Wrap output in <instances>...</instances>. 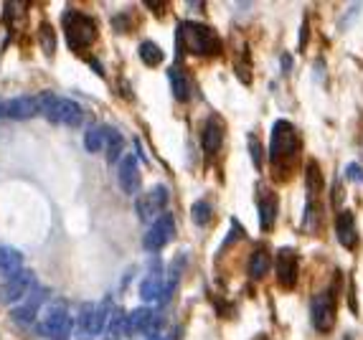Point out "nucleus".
Masks as SVG:
<instances>
[{
	"label": "nucleus",
	"mask_w": 363,
	"mask_h": 340,
	"mask_svg": "<svg viewBox=\"0 0 363 340\" xmlns=\"http://www.w3.org/2000/svg\"><path fill=\"white\" fill-rule=\"evenodd\" d=\"M297 150H300V137H297L292 122H275L270 137V163L279 175L290 173L292 163L297 158Z\"/></svg>",
	"instance_id": "nucleus-1"
},
{
	"label": "nucleus",
	"mask_w": 363,
	"mask_h": 340,
	"mask_svg": "<svg viewBox=\"0 0 363 340\" xmlns=\"http://www.w3.org/2000/svg\"><path fill=\"white\" fill-rule=\"evenodd\" d=\"M178 39L191 54H198V56L221 54V39H218L209 26H204V23L183 20L178 28Z\"/></svg>",
	"instance_id": "nucleus-2"
},
{
	"label": "nucleus",
	"mask_w": 363,
	"mask_h": 340,
	"mask_svg": "<svg viewBox=\"0 0 363 340\" xmlns=\"http://www.w3.org/2000/svg\"><path fill=\"white\" fill-rule=\"evenodd\" d=\"M64 34L72 48H86L97 39V23L79 11H69L64 13Z\"/></svg>",
	"instance_id": "nucleus-3"
},
{
	"label": "nucleus",
	"mask_w": 363,
	"mask_h": 340,
	"mask_svg": "<svg viewBox=\"0 0 363 340\" xmlns=\"http://www.w3.org/2000/svg\"><path fill=\"white\" fill-rule=\"evenodd\" d=\"M33 287H36V274L23 267L18 274L8 277L3 282V287H0V302L3 305H18V302H23L33 292Z\"/></svg>",
	"instance_id": "nucleus-4"
},
{
	"label": "nucleus",
	"mask_w": 363,
	"mask_h": 340,
	"mask_svg": "<svg viewBox=\"0 0 363 340\" xmlns=\"http://www.w3.org/2000/svg\"><path fill=\"white\" fill-rule=\"evenodd\" d=\"M310 318L317 333H330L336 325V294L320 292L310 300Z\"/></svg>",
	"instance_id": "nucleus-5"
},
{
	"label": "nucleus",
	"mask_w": 363,
	"mask_h": 340,
	"mask_svg": "<svg viewBox=\"0 0 363 340\" xmlns=\"http://www.w3.org/2000/svg\"><path fill=\"white\" fill-rule=\"evenodd\" d=\"M74 330L72 315L66 313V307H51L48 315L41 322V335H46L48 340H69Z\"/></svg>",
	"instance_id": "nucleus-6"
},
{
	"label": "nucleus",
	"mask_w": 363,
	"mask_h": 340,
	"mask_svg": "<svg viewBox=\"0 0 363 340\" xmlns=\"http://www.w3.org/2000/svg\"><path fill=\"white\" fill-rule=\"evenodd\" d=\"M46 297H48L46 287H33V292L28 294L26 300L18 302V305L11 310V320H13L15 325H31V322L36 320V315L41 313Z\"/></svg>",
	"instance_id": "nucleus-7"
},
{
	"label": "nucleus",
	"mask_w": 363,
	"mask_h": 340,
	"mask_svg": "<svg viewBox=\"0 0 363 340\" xmlns=\"http://www.w3.org/2000/svg\"><path fill=\"white\" fill-rule=\"evenodd\" d=\"M173 233H176V221H173V216L160 214L158 219L152 221V226L145 231V236H143V247H145L147 252H158V249H163L165 244L173 239Z\"/></svg>",
	"instance_id": "nucleus-8"
},
{
	"label": "nucleus",
	"mask_w": 363,
	"mask_h": 340,
	"mask_svg": "<svg viewBox=\"0 0 363 340\" xmlns=\"http://www.w3.org/2000/svg\"><path fill=\"white\" fill-rule=\"evenodd\" d=\"M39 114V97H13V100H6L0 102V117H6V120H31Z\"/></svg>",
	"instance_id": "nucleus-9"
},
{
	"label": "nucleus",
	"mask_w": 363,
	"mask_h": 340,
	"mask_svg": "<svg viewBox=\"0 0 363 340\" xmlns=\"http://www.w3.org/2000/svg\"><path fill=\"white\" fill-rule=\"evenodd\" d=\"M275 269H277V282L284 290H295L297 285V252L292 247H282L277 252V261H275Z\"/></svg>",
	"instance_id": "nucleus-10"
},
{
	"label": "nucleus",
	"mask_w": 363,
	"mask_h": 340,
	"mask_svg": "<svg viewBox=\"0 0 363 340\" xmlns=\"http://www.w3.org/2000/svg\"><path fill=\"white\" fill-rule=\"evenodd\" d=\"M168 203V188L165 186H155L150 193H145L138 200V216L140 221H152V216L160 214Z\"/></svg>",
	"instance_id": "nucleus-11"
},
{
	"label": "nucleus",
	"mask_w": 363,
	"mask_h": 340,
	"mask_svg": "<svg viewBox=\"0 0 363 340\" xmlns=\"http://www.w3.org/2000/svg\"><path fill=\"white\" fill-rule=\"evenodd\" d=\"M117 180H119V188H122V193L135 196L140 191V168H138V161H135L132 155H127L125 161L119 163Z\"/></svg>",
	"instance_id": "nucleus-12"
},
{
	"label": "nucleus",
	"mask_w": 363,
	"mask_h": 340,
	"mask_svg": "<svg viewBox=\"0 0 363 340\" xmlns=\"http://www.w3.org/2000/svg\"><path fill=\"white\" fill-rule=\"evenodd\" d=\"M336 233H338V241H341L345 249H356L358 229H356V219H353L350 211H341V214L336 216Z\"/></svg>",
	"instance_id": "nucleus-13"
},
{
	"label": "nucleus",
	"mask_w": 363,
	"mask_h": 340,
	"mask_svg": "<svg viewBox=\"0 0 363 340\" xmlns=\"http://www.w3.org/2000/svg\"><path fill=\"white\" fill-rule=\"evenodd\" d=\"M201 142H204V153L209 155V158H213V155L221 150V145H224V127L218 125V120L206 122L204 135H201Z\"/></svg>",
	"instance_id": "nucleus-14"
},
{
	"label": "nucleus",
	"mask_w": 363,
	"mask_h": 340,
	"mask_svg": "<svg viewBox=\"0 0 363 340\" xmlns=\"http://www.w3.org/2000/svg\"><path fill=\"white\" fill-rule=\"evenodd\" d=\"M81 122H84V109H81L74 100H64V97H59V114H56V125L79 127Z\"/></svg>",
	"instance_id": "nucleus-15"
},
{
	"label": "nucleus",
	"mask_w": 363,
	"mask_h": 340,
	"mask_svg": "<svg viewBox=\"0 0 363 340\" xmlns=\"http://www.w3.org/2000/svg\"><path fill=\"white\" fill-rule=\"evenodd\" d=\"M23 252H18L15 247H0V274L3 277H13L23 269Z\"/></svg>",
	"instance_id": "nucleus-16"
},
{
	"label": "nucleus",
	"mask_w": 363,
	"mask_h": 340,
	"mask_svg": "<svg viewBox=\"0 0 363 340\" xmlns=\"http://www.w3.org/2000/svg\"><path fill=\"white\" fill-rule=\"evenodd\" d=\"M275 219H277V196H275V191H267L259 200V226H262V231L275 229Z\"/></svg>",
	"instance_id": "nucleus-17"
},
{
	"label": "nucleus",
	"mask_w": 363,
	"mask_h": 340,
	"mask_svg": "<svg viewBox=\"0 0 363 340\" xmlns=\"http://www.w3.org/2000/svg\"><path fill=\"white\" fill-rule=\"evenodd\" d=\"M147 327H152V307H138L127 315V333H145Z\"/></svg>",
	"instance_id": "nucleus-18"
},
{
	"label": "nucleus",
	"mask_w": 363,
	"mask_h": 340,
	"mask_svg": "<svg viewBox=\"0 0 363 340\" xmlns=\"http://www.w3.org/2000/svg\"><path fill=\"white\" fill-rule=\"evenodd\" d=\"M125 150V140H122V135L112 127H105V155H107V163L114 165L119 161V155Z\"/></svg>",
	"instance_id": "nucleus-19"
},
{
	"label": "nucleus",
	"mask_w": 363,
	"mask_h": 340,
	"mask_svg": "<svg viewBox=\"0 0 363 340\" xmlns=\"http://www.w3.org/2000/svg\"><path fill=\"white\" fill-rule=\"evenodd\" d=\"M168 76H171V87H173V97L178 102H185L191 97V81L185 76V72L180 69H168Z\"/></svg>",
	"instance_id": "nucleus-20"
},
{
	"label": "nucleus",
	"mask_w": 363,
	"mask_h": 340,
	"mask_svg": "<svg viewBox=\"0 0 363 340\" xmlns=\"http://www.w3.org/2000/svg\"><path fill=\"white\" fill-rule=\"evenodd\" d=\"M305 186H308V196L310 198L308 200H317V196H320V191H323V173H320V168H317L315 161L308 163V173H305Z\"/></svg>",
	"instance_id": "nucleus-21"
},
{
	"label": "nucleus",
	"mask_w": 363,
	"mask_h": 340,
	"mask_svg": "<svg viewBox=\"0 0 363 340\" xmlns=\"http://www.w3.org/2000/svg\"><path fill=\"white\" fill-rule=\"evenodd\" d=\"M270 252L267 249H257V252L251 254L249 259V267H246V272H249L251 280H262L264 274H267V269H270Z\"/></svg>",
	"instance_id": "nucleus-22"
},
{
	"label": "nucleus",
	"mask_w": 363,
	"mask_h": 340,
	"mask_svg": "<svg viewBox=\"0 0 363 340\" xmlns=\"http://www.w3.org/2000/svg\"><path fill=\"white\" fill-rule=\"evenodd\" d=\"M160 292H163V277H160L158 272L147 274L145 280H143V285H140V297L145 302H152V300H158Z\"/></svg>",
	"instance_id": "nucleus-23"
},
{
	"label": "nucleus",
	"mask_w": 363,
	"mask_h": 340,
	"mask_svg": "<svg viewBox=\"0 0 363 340\" xmlns=\"http://www.w3.org/2000/svg\"><path fill=\"white\" fill-rule=\"evenodd\" d=\"M77 333H79L81 340H89L94 338V305L92 302H86L84 307H81L79 313V322H77Z\"/></svg>",
	"instance_id": "nucleus-24"
},
{
	"label": "nucleus",
	"mask_w": 363,
	"mask_h": 340,
	"mask_svg": "<svg viewBox=\"0 0 363 340\" xmlns=\"http://www.w3.org/2000/svg\"><path fill=\"white\" fill-rule=\"evenodd\" d=\"M140 59L145 61L147 67H158V64H163V48L155 41H143L140 43Z\"/></svg>",
	"instance_id": "nucleus-25"
},
{
	"label": "nucleus",
	"mask_w": 363,
	"mask_h": 340,
	"mask_svg": "<svg viewBox=\"0 0 363 340\" xmlns=\"http://www.w3.org/2000/svg\"><path fill=\"white\" fill-rule=\"evenodd\" d=\"M39 112L46 117L51 125H56V114H59V97L51 92H46L44 97H39Z\"/></svg>",
	"instance_id": "nucleus-26"
},
{
	"label": "nucleus",
	"mask_w": 363,
	"mask_h": 340,
	"mask_svg": "<svg viewBox=\"0 0 363 340\" xmlns=\"http://www.w3.org/2000/svg\"><path fill=\"white\" fill-rule=\"evenodd\" d=\"M84 147L89 153H99L105 147V127H89L84 132Z\"/></svg>",
	"instance_id": "nucleus-27"
},
{
	"label": "nucleus",
	"mask_w": 363,
	"mask_h": 340,
	"mask_svg": "<svg viewBox=\"0 0 363 340\" xmlns=\"http://www.w3.org/2000/svg\"><path fill=\"white\" fill-rule=\"evenodd\" d=\"M211 216H213V208H211V203H209V200H196V203H193L191 219L196 221L198 226H206V224L211 221Z\"/></svg>",
	"instance_id": "nucleus-28"
},
{
	"label": "nucleus",
	"mask_w": 363,
	"mask_h": 340,
	"mask_svg": "<svg viewBox=\"0 0 363 340\" xmlns=\"http://www.w3.org/2000/svg\"><path fill=\"white\" fill-rule=\"evenodd\" d=\"M41 48L46 56H53V51H56V36H53V28L48 23L41 26Z\"/></svg>",
	"instance_id": "nucleus-29"
},
{
	"label": "nucleus",
	"mask_w": 363,
	"mask_h": 340,
	"mask_svg": "<svg viewBox=\"0 0 363 340\" xmlns=\"http://www.w3.org/2000/svg\"><path fill=\"white\" fill-rule=\"evenodd\" d=\"M249 140V153H251V161H254V165L257 168H262V163H264V158H262V142H259V137L254 132L246 137Z\"/></svg>",
	"instance_id": "nucleus-30"
},
{
	"label": "nucleus",
	"mask_w": 363,
	"mask_h": 340,
	"mask_svg": "<svg viewBox=\"0 0 363 340\" xmlns=\"http://www.w3.org/2000/svg\"><path fill=\"white\" fill-rule=\"evenodd\" d=\"M345 178H348V180H358V183H363V168L358 165V163H350V165L345 168Z\"/></svg>",
	"instance_id": "nucleus-31"
},
{
	"label": "nucleus",
	"mask_w": 363,
	"mask_h": 340,
	"mask_svg": "<svg viewBox=\"0 0 363 340\" xmlns=\"http://www.w3.org/2000/svg\"><path fill=\"white\" fill-rule=\"evenodd\" d=\"M237 236H244V233H242V226H239V221H231V233L224 239V249L231 247V241L237 239Z\"/></svg>",
	"instance_id": "nucleus-32"
},
{
	"label": "nucleus",
	"mask_w": 363,
	"mask_h": 340,
	"mask_svg": "<svg viewBox=\"0 0 363 340\" xmlns=\"http://www.w3.org/2000/svg\"><path fill=\"white\" fill-rule=\"evenodd\" d=\"M163 340H180V327H173L171 333L165 335V338H163Z\"/></svg>",
	"instance_id": "nucleus-33"
},
{
	"label": "nucleus",
	"mask_w": 363,
	"mask_h": 340,
	"mask_svg": "<svg viewBox=\"0 0 363 340\" xmlns=\"http://www.w3.org/2000/svg\"><path fill=\"white\" fill-rule=\"evenodd\" d=\"M282 69H284V72H290V69H292V56L290 54L282 56Z\"/></svg>",
	"instance_id": "nucleus-34"
}]
</instances>
